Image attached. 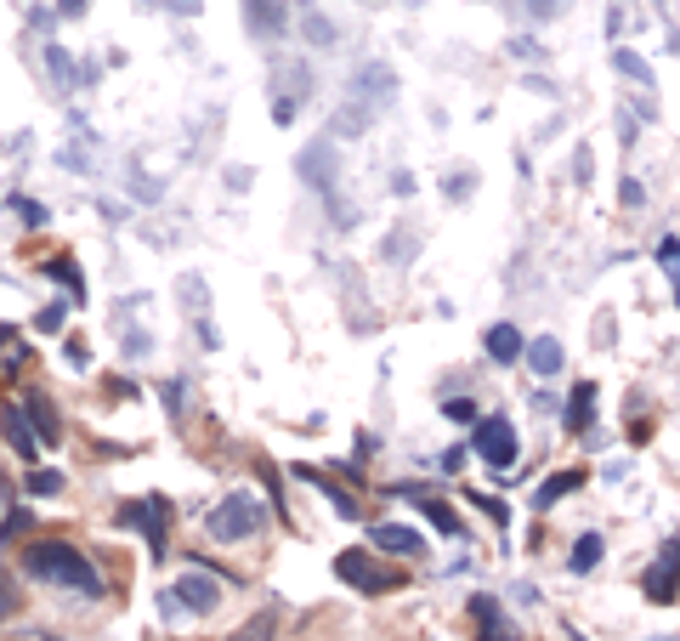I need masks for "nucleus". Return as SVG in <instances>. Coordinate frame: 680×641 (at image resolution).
Instances as JSON below:
<instances>
[{
  "mask_svg": "<svg viewBox=\"0 0 680 641\" xmlns=\"http://www.w3.org/2000/svg\"><path fill=\"white\" fill-rule=\"evenodd\" d=\"M471 505H483V516H488V523H493V528H511V511H505V505H499L493 495H471Z\"/></svg>",
  "mask_w": 680,
  "mask_h": 641,
  "instance_id": "obj_31",
  "label": "nucleus"
},
{
  "mask_svg": "<svg viewBox=\"0 0 680 641\" xmlns=\"http://www.w3.org/2000/svg\"><path fill=\"white\" fill-rule=\"evenodd\" d=\"M12 216H23L29 228H46V210H40L35 200H23V193H12Z\"/></svg>",
  "mask_w": 680,
  "mask_h": 641,
  "instance_id": "obj_34",
  "label": "nucleus"
},
{
  "mask_svg": "<svg viewBox=\"0 0 680 641\" xmlns=\"http://www.w3.org/2000/svg\"><path fill=\"white\" fill-rule=\"evenodd\" d=\"M300 477H307V483H318V488H323V500H330V505H335V516H346V523H358V516H363V505H358V500H351V495H346V488H335L330 477H318V472H300Z\"/></svg>",
  "mask_w": 680,
  "mask_h": 641,
  "instance_id": "obj_19",
  "label": "nucleus"
},
{
  "mask_svg": "<svg viewBox=\"0 0 680 641\" xmlns=\"http://www.w3.org/2000/svg\"><path fill=\"white\" fill-rule=\"evenodd\" d=\"M40 330H63V307H46L40 312Z\"/></svg>",
  "mask_w": 680,
  "mask_h": 641,
  "instance_id": "obj_40",
  "label": "nucleus"
},
{
  "mask_svg": "<svg viewBox=\"0 0 680 641\" xmlns=\"http://www.w3.org/2000/svg\"><path fill=\"white\" fill-rule=\"evenodd\" d=\"M511 12H522L527 23H550V17H562V7L567 0H505Z\"/></svg>",
  "mask_w": 680,
  "mask_h": 641,
  "instance_id": "obj_25",
  "label": "nucleus"
},
{
  "mask_svg": "<svg viewBox=\"0 0 680 641\" xmlns=\"http://www.w3.org/2000/svg\"><path fill=\"white\" fill-rule=\"evenodd\" d=\"M392 193H397V200H409V193H414V177H409V170H392Z\"/></svg>",
  "mask_w": 680,
  "mask_h": 641,
  "instance_id": "obj_37",
  "label": "nucleus"
},
{
  "mask_svg": "<svg viewBox=\"0 0 680 641\" xmlns=\"http://www.w3.org/2000/svg\"><path fill=\"white\" fill-rule=\"evenodd\" d=\"M527 369H534L539 381L562 375V341H556V335H539L534 347H527Z\"/></svg>",
  "mask_w": 680,
  "mask_h": 641,
  "instance_id": "obj_15",
  "label": "nucleus"
},
{
  "mask_svg": "<svg viewBox=\"0 0 680 641\" xmlns=\"http://www.w3.org/2000/svg\"><path fill=\"white\" fill-rule=\"evenodd\" d=\"M261 523H267V505L249 495V488H239V495H227L210 516H205V528H210V539H221V546H239V539H249V534H261Z\"/></svg>",
  "mask_w": 680,
  "mask_h": 641,
  "instance_id": "obj_2",
  "label": "nucleus"
},
{
  "mask_svg": "<svg viewBox=\"0 0 680 641\" xmlns=\"http://www.w3.org/2000/svg\"><path fill=\"white\" fill-rule=\"evenodd\" d=\"M46 273H52V279L74 295V302H86V284H80V267H74V256H52V261H46Z\"/></svg>",
  "mask_w": 680,
  "mask_h": 641,
  "instance_id": "obj_23",
  "label": "nucleus"
},
{
  "mask_svg": "<svg viewBox=\"0 0 680 641\" xmlns=\"http://www.w3.org/2000/svg\"><path fill=\"white\" fill-rule=\"evenodd\" d=\"M471 182H476V177H471V170L460 165V170H448V177H442V193H448L453 205H460V200H471Z\"/></svg>",
  "mask_w": 680,
  "mask_h": 641,
  "instance_id": "obj_29",
  "label": "nucleus"
},
{
  "mask_svg": "<svg viewBox=\"0 0 680 641\" xmlns=\"http://www.w3.org/2000/svg\"><path fill=\"white\" fill-rule=\"evenodd\" d=\"M618 200H624V205H629V210H636V205H641V200H646V193H641V182H624V193H618Z\"/></svg>",
  "mask_w": 680,
  "mask_h": 641,
  "instance_id": "obj_39",
  "label": "nucleus"
},
{
  "mask_svg": "<svg viewBox=\"0 0 680 641\" xmlns=\"http://www.w3.org/2000/svg\"><path fill=\"white\" fill-rule=\"evenodd\" d=\"M414 251H420V239H414L409 228H392V233L381 239V256H386V261H409Z\"/></svg>",
  "mask_w": 680,
  "mask_h": 641,
  "instance_id": "obj_26",
  "label": "nucleus"
},
{
  "mask_svg": "<svg viewBox=\"0 0 680 641\" xmlns=\"http://www.w3.org/2000/svg\"><path fill=\"white\" fill-rule=\"evenodd\" d=\"M578 483H585V477H578V472H556V477H550L544 488H539V495H534V511H550V505H556V500H567L573 495V488Z\"/></svg>",
  "mask_w": 680,
  "mask_h": 641,
  "instance_id": "obj_21",
  "label": "nucleus"
},
{
  "mask_svg": "<svg viewBox=\"0 0 680 641\" xmlns=\"http://www.w3.org/2000/svg\"><path fill=\"white\" fill-rule=\"evenodd\" d=\"M295 170H300V182H307L312 193H335V182H341L335 142H307V148L295 154Z\"/></svg>",
  "mask_w": 680,
  "mask_h": 641,
  "instance_id": "obj_7",
  "label": "nucleus"
},
{
  "mask_svg": "<svg viewBox=\"0 0 680 641\" xmlns=\"http://www.w3.org/2000/svg\"><path fill=\"white\" fill-rule=\"evenodd\" d=\"M114 523H119V528H137L154 556H170V500H165V495H147V500L119 505Z\"/></svg>",
  "mask_w": 680,
  "mask_h": 641,
  "instance_id": "obj_3",
  "label": "nucleus"
},
{
  "mask_svg": "<svg viewBox=\"0 0 680 641\" xmlns=\"http://www.w3.org/2000/svg\"><path fill=\"white\" fill-rule=\"evenodd\" d=\"M216 602H221V579L205 574L198 562H193V568L176 579L170 590H159V607H165V613H216Z\"/></svg>",
  "mask_w": 680,
  "mask_h": 641,
  "instance_id": "obj_4",
  "label": "nucleus"
},
{
  "mask_svg": "<svg viewBox=\"0 0 680 641\" xmlns=\"http://www.w3.org/2000/svg\"><path fill=\"white\" fill-rule=\"evenodd\" d=\"M307 91H312L307 63L284 68V74H279V86H272V119H279V126H290V119L300 114V103H307Z\"/></svg>",
  "mask_w": 680,
  "mask_h": 641,
  "instance_id": "obj_9",
  "label": "nucleus"
},
{
  "mask_svg": "<svg viewBox=\"0 0 680 641\" xmlns=\"http://www.w3.org/2000/svg\"><path fill=\"white\" fill-rule=\"evenodd\" d=\"M573 177H578V188H590V177H595V159H590V148H578V154H573Z\"/></svg>",
  "mask_w": 680,
  "mask_h": 641,
  "instance_id": "obj_35",
  "label": "nucleus"
},
{
  "mask_svg": "<svg viewBox=\"0 0 680 641\" xmlns=\"http://www.w3.org/2000/svg\"><path fill=\"white\" fill-rule=\"evenodd\" d=\"M414 495H420V488H414ZM420 511H425V523H432L442 539H460V534H465V523H460V516H453L437 495H420Z\"/></svg>",
  "mask_w": 680,
  "mask_h": 641,
  "instance_id": "obj_18",
  "label": "nucleus"
},
{
  "mask_svg": "<svg viewBox=\"0 0 680 641\" xmlns=\"http://www.w3.org/2000/svg\"><path fill=\"white\" fill-rule=\"evenodd\" d=\"M46 63H52L57 86H63V91H74V80H80V74H74V57H63V46H46Z\"/></svg>",
  "mask_w": 680,
  "mask_h": 641,
  "instance_id": "obj_28",
  "label": "nucleus"
},
{
  "mask_svg": "<svg viewBox=\"0 0 680 641\" xmlns=\"http://www.w3.org/2000/svg\"><path fill=\"white\" fill-rule=\"evenodd\" d=\"M442 414H448L453 426H483V421H476V403H471V398H448Z\"/></svg>",
  "mask_w": 680,
  "mask_h": 641,
  "instance_id": "obj_30",
  "label": "nucleus"
},
{
  "mask_svg": "<svg viewBox=\"0 0 680 641\" xmlns=\"http://www.w3.org/2000/svg\"><path fill=\"white\" fill-rule=\"evenodd\" d=\"M227 182H233V193H244V182H249V170H244V165H227Z\"/></svg>",
  "mask_w": 680,
  "mask_h": 641,
  "instance_id": "obj_41",
  "label": "nucleus"
},
{
  "mask_svg": "<svg viewBox=\"0 0 680 641\" xmlns=\"http://www.w3.org/2000/svg\"><path fill=\"white\" fill-rule=\"evenodd\" d=\"M471 619L483 625V641H516L511 619L499 613V602H493V597H471Z\"/></svg>",
  "mask_w": 680,
  "mask_h": 641,
  "instance_id": "obj_13",
  "label": "nucleus"
},
{
  "mask_svg": "<svg viewBox=\"0 0 680 641\" xmlns=\"http://www.w3.org/2000/svg\"><path fill=\"white\" fill-rule=\"evenodd\" d=\"M595 562H601V534H578V539H573V556H567V568H573V574H590Z\"/></svg>",
  "mask_w": 680,
  "mask_h": 641,
  "instance_id": "obj_22",
  "label": "nucleus"
},
{
  "mask_svg": "<svg viewBox=\"0 0 680 641\" xmlns=\"http://www.w3.org/2000/svg\"><path fill=\"white\" fill-rule=\"evenodd\" d=\"M300 23H307V40L312 46H335V23L323 17L318 7H307V0H300Z\"/></svg>",
  "mask_w": 680,
  "mask_h": 641,
  "instance_id": "obj_24",
  "label": "nucleus"
},
{
  "mask_svg": "<svg viewBox=\"0 0 680 641\" xmlns=\"http://www.w3.org/2000/svg\"><path fill=\"white\" fill-rule=\"evenodd\" d=\"M658 641H669V636H658Z\"/></svg>",
  "mask_w": 680,
  "mask_h": 641,
  "instance_id": "obj_44",
  "label": "nucleus"
},
{
  "mask_svg": "<svg viewBox=\"0 0 680 641\" xmlns=\"http://www.w3.org/2000/svg\"><path fill=\"white\" fill-rule=\"evenodd\" d=\"M46 641H63V636H46Z\"/></svg>",
  "mask_w": 680,
  "mask_h": 641,
  "instance_id": "obj_43",
  "label": "nucleus"
},
{
  "mask_svg": "<svg viewBox=\"0 0 680 641\" xmlns=\"http://www.w3.org/2000/svg\"><path fill=\"white\" fill-rule=\"evenodd\" d=\"M613 68L624 74L629 86H652V63L641 52H624V46H613Z\"/></svg>",
  "mask_w": 680,
  "mask_h": 641,
  "instance_id": "obj_20",
  "label": "nucleus"
},
{
  "mask_svg": "<svg viewBox=\"0 0 680 641\" xmlns=\"http://www.w3.org/2000/svg\"><path fill=\"white\" fill-rule=\"evenodd\" d=\"M7 443H12V454L29 465V460H40V432L23 421V403H7Z\"/></svg>",
  "mask_w": 680,
  "mask_h": 641,
  "instance_id": "obj_11",
  "label": "nucleus"
},
{
  "mask_svg": "<svg viewBox=\"0 0 680 641\" xmlns=\"http://www.w3.org/2000/svg\"><path fill=\"white\" fill-rule=\"evenodd\" d=\"M641 590H646V602H675V597H680V534L658 551V562L646 568Z\"/></svg>",
  "mask_w": 680,
  "mask_h": 641,
  "instance_id": "obj_8",
  "label": "nucleus"
},
{
  "mask_svg": "<svg viewBox=\"0 0 680 641\" xmlns=\"http://www.w3.org/2000/svg\"><path fill=\"white\" fill-rule=\"evenodd\" d=\"M23 414H29V426L40 432V443H63L57 409H52V398H46V392H29V398H23Z\"/></svg>",
  "mask_w": 680,
  "mask_h": 641,
  "instance_id": "obj_14",
  "label": "nucleus"
},
{
  "mask_svg": "<svg viewBox=\"0 0 680 641\" xmlns=\"http://www.w3.org/2000/svg\"><path fill=\"white\" fill-rule=\"evenodd\" d=\"M335 579L351 585L358 597H386V590L397 585V574L386 568V562H374V551H341L335 556Z\"/></svg>",
  "mask_w": 680,
  "mask_h": 641,
  "instance_id": "obj_5",
  "label": "nucleus"
},
{
  "mask_svg": "<svg viewBox=\"0 0 680 641\" xmlns=\"http://www.w3.org/2000/svg\"><path fill=\"white\" fill-rule=\"evenodd\" d=\"M86 12V0H57V17H80Z\"/></svg>",
  "mask_w": 680,
  "mask_h": 641,
  "instance_id": "obj_42",
  "label": "nucleus"
},
{
  "mask_svg": "<svg viewBox=\"0 0 680 641\" xmlns=\"http://www.w3.org/2000/svg\"><path fill=\"white\" fill-rule=\"evenodd\" d=\"M165 7H170L176 17H198V12H205V7H198V0H165Z\"/></svg>",
  "mask_w": 680,
  "mask_h": 641,
  "instance_id": "obj_38",
  "label": "nucleus"
},
{
  "mask_svg": "<svg viewBox=\"0 0 680 641\" xmlns=\"http://www.w3.org/2000/svg\"><path fill=\"white\" fill-rule=\"evenodd\" d=\"M23 568H29L35 579H46V585L68 590V597H86V602L103 597V574L91 568V556L80 546H63V539H46V546L23 551Z\"/></svg>",
  "mask_w": 680,
  "mask_h": 641,
  "instance_id": "obj_1",
  "label": "nucleus"
},
{
  "mask_svg": "<svg viewBox=\"0 0 680 641\" xmlns=\"http://www.w3.org/2000/svg\"><path fill=\"white\" fill-rule=\"evenodd\" d=\"M511 57H527V63H534V57H539V40H527V35H516V40H511Z\"/></svg>",
  "mask_w": 680,
  "mask_h": 641,
  "instance_id": "obj_36",
  "label": "nucleus"
},
{
  "mask_svg": "<svg viewBox=\"0 0 680 641\" xmlns=\"http://www.w3.org/2000/svg\"><path fill=\"white\" fill-rule=\"evenodd\" d=\"M244 29L256 40H279L290 29V0H244Z\"/></svg>",
  "mask_w": 680,
  "mask_h": 641,
  "instance_id": "obj_10",
  "label": "nucleus"
},
{
  "mask_svg": "<svg viewBox=\"0 0 680 641\" xmlns=\"http://www.w3.org/2000/svg\"><path fill=\"white\" fill-rule=\"evenodd\" d=\"M17 528H29V505H17V495L7 488V539H17Z\"/></svg>",
  "mask_w": 680,
  "mask_h": 641,
  "instance_id": "obj_32",
  "label": "nucleus"
},
{
  "mask_svg": "<svg viewBox=\"0 0 680 641\" xmlns=\"http://www.w3.org/2000/svg\"><path fill=\"white\" fill-rule=\"evenodd\" d=\"M272 636V613H256V619H249L239 636H227V641H267Z\"/></svg>",
  "mask_w": 680,
  "mask_h": 641,
  "instance_id": "obj_33",
  "label": "nucleus"
},
{
  "mask_svg": "<svg viewBox=\"0 0 680 641\" xmlns=\"http://www.w3.org/2000/svg\"><path fill=\"white\" fill-rule=\"evenodd\" d=\"M562 421H567V432H590V421H595V386L590 381L573 386V403H567Z\"/></svg>",
  "mask_w": 680,
  "mask_h": 641,
  "instance_id": "obj_16",
  "label": "nucleus"
},
{
  "mask_svg": "<svg viewBox=\"0 0 680 641\" xmlns=\"http://www.w3.org/2000/svg\"><path fill=\"white\" fill-rule=\"evenodd\" d=\"M29 495H40V500L63 495V472H52V465H40V472H29Z\"/></svg>",
  "mask_w": 680,
  "mask_h": 641,
  "instance_id": "obj_27",
  "label": "nucleus"
},
{
  "mask_svg": "<svg viewBox=\"0 0 680 641\" xmlns=\"http://www.w3.org/2000/svg\"><path fill=\"white\" fill-rule=\"evenodd\" d=\"M471 449H476V460H488L493 472H511V460H516L511 414H483V426H471Z\"/></svg>",
  "mask_w": 680,
  "mask_h": 641,
  "instance_id": "obj_6",
  "label": "nucleus"
},
{
  "mask_svg": "<svg viewBox=\"0 0 680 641\" xmlns=\"http://www.w3.org/2000/svg\"><path fill=\"white\" fill-rule=\"evenodd\" d=\"M374 546H381V551H392V556H425V539L414 534V528H402V523H381V528H374Z\"/></svg>",
  "mask_w": 680,
  "mask_h": 641,
  "instance_id": "obj_12",
  "label": "nucleus"
},
{
  "mask_svg": "<svg viewBox=\"0 0 680 641\" xmlns=\"http://www.w3.org/2000/svg\"><path fill=\"white\" fill-rule=\"evenodd\" d=\"M483 347H488L493 363H516V358H522V330H516V324H493Z\"/></svg>",
  "mask_w": 680,
  "mask_h": 641,
  "instance_id": "obj_17",
  "label": "nucleus"
}]
</instances>
